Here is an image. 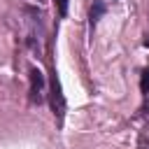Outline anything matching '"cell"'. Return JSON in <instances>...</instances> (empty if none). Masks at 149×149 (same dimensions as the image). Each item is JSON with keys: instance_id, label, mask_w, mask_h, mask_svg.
Here are the masks:
<instances>
[{"instance_id": "obj_1", "label": "cell", "mask_w": 149, "mask_h": 149, "mask_svg": "<svg viewBox=\"0 0 149 149\" xmlns=\"http://www.w3.org/2000/svg\"><path fill=\"white\" fill-rule=\"evenodd\" d=\"M51 109L56 114L58 121H63V114H65V98L61 93V81L56 77V72H51Z\"/></svg>"}, {"instance_id": "obj_2", "label": "cell", "mask_w": 149, "mask_h": 149, "mask_svg": "<svg viewBox=\"0 0 149 149\" xmlns=\"http://www.w3.org/2000/svg\"><path fill=\"white\" fill-rule=\"evenodd\" d=\"M42 88H44V77H42V72L37 68H33L30 70V98L35 102L42 100Z\"/></svg>"}, {"instance_id": "obj_3", "label": "cell", "mask_w": 149, "mask_h": 149, "mask_svg": "<svg viewBox=\"0 0 149 149\" xmlns=\"http://www.w3.org/2000/svg\"><path fill=\"white\" fill-rule=\"evenodd\" d=\"M102 12H105V7H102V2H95V7L91 9V21L95 23V21H98V16H100Z\"/></svg>"}, {"instance_id": "obj_4", "label": "cell", "mask_w": 149, "mask_h": 149, "mask_svg": "<svg viewBox=\"0 0 149 149\" xmlns=\"http://www.w3.org/2000/svg\"><path fill=\"white\" fill-rule=\"evenodd\" d=\"M140 88H142V93H149V68L142 72V81H140Z\"/></svg>"}, {"instance_id": "obj_5", "label": "cell", "mask_w": 149, "mask_h": 149, "mask_svg": "<svg viewBox=\"0 0 149 149\" xmlns=\"http://www.w3.org/2000/svg\"><path fill=\"white\" fill-rule=\"evenodd\" d=\"M56 7H58V14L61 16L68 14V0H56Z\"/></svg>"}, {"instance_id": "obj_6", "label": "cell", "mask_w": 149, "mask_h": 149, "mask_svg": "<svg viewBox=\"0 0 149 149\" xmlns=\"http://www.w3.org/2000/svg\"><path fill=\"white\" fill-rule=\"evenodd\" d=\"M144 47H149V35H147V37H144Z\"/></svg>"}]
</instances>
